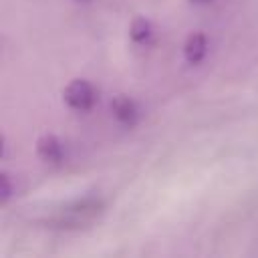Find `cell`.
Wrapping results in <instances>:
<instances>
[{
	"instance_id": "obj_7",
	"label": "cell",
	"mask_w": 258,
	"mask_h": 258,
	"mask_svg": "<svg viewBox=\"0 0 258 258\" xmlns=\"http://www.w3.org/2000/svg\"><path fill=\"white\" fill-rule=\"evenodd\" d=\"M191 2H196V4H206V2H212V0H191Z\"/></svg>"
},
{
	"instance_id": "obj_8",
	"label": "cell",
	"mask_w": 258,
	"mask_h": 258,
	"mask_svg": "<svg viewBox=\"0 0 258 258\" xmlns=\"http://www.w3.org/2000/svg\"><path fill=\"white\" fill-rule=\"evenodd\" d=\"M77 2H91V0H77Z\"/></svg>"
},
{
	"instance_id": "obj_6",
	"label": "cell",
	"mask_w": 258,
	"mask_h": 258,
	"mask_svg": "<svg viewBox=\"0 0 258 258\" xmlns=\"http://www.w3.org/2000/svg\"><path fill=\"white\" fill-rule=\"evenodd\" d=\"M0 194H2V202H8V198L14 194L12 183H10V175L6 171L0 173Z\"/></svg>"
},
{
	"instance_id": "obj_1",
	"label": "cell",
	"mask_w": 258,
	"mask_h": 258,
	"mask_svg": "<svg viewBox=\"0 0 258 258\" xmlns=\"http://www.w3.org/2000/svg\"><path fill=\"white\" fill-rule=\"evenodd\" d=\"M62 99L64 103L75 109V111H89L95 101H97V95H95V89L89 81H83V79H75L67 85V89L62 91Z\"/></svg>"
},
{
	"instance_id": "obj_4",
	"label": "cell",
	"mask_w": 258,
	"mask_h": 258,
	"mask_svg": "<svg viewBox=\"0 0 258 258\" xmlns=\"http://www.w3.org/2000/svg\"><path fill=\"white\" fill-rule=\"evenodd\" d=\"M206 52H208V38L204 32H191L187 34L185 42H183V56L189 64H198L206 58Z\"/></svg>"
},
{
	"instance_id": "obj_5",
	"label": "cell",
	"mask_w": 258,
	"mask_h": 258,
	"mask_svg": "<svg viewBox=\"0 0 258 258\" xmlns=\"http://www.w3.org/2000/svg\"><path fill=\"white\" fill-rule=\"evenodd\" d=\"M129 36H131V40L137 42V44L147 42L149 36H151V22H149L147 18H143V16L133 18L131 24H129Z\"/></svg>"
},
{
	"instance_id": "obj_3",
	"label": "cell",
	"mask_w": 258,
	"mask_h": 258,
	"mask_svg": "<svg viewBox=\"0 0 258 258\" xmlns=\"http://www.w3.org/2000/svg\"><path fill=\"white\" fill-rule=\"evenodd\" d=\"M111 113L115 115V119L127 127H133L137 123V117H139V109L135 105V101L127 95H117L113 101H111Z\"/></svg>"
},
{
	"instance_id": "obj_2",
	"label": "cell",
	"mask_w": 258,
	"mask_h": 258,
	"mask_svg": "<svg viewBox=\"0 0 258 258\" xmlns=\"http://www.w3.org/2000/svg\"><path fill=\"white\" fill-rule=\"evenodd\" d=\"M36 155L46 161V163H58L62 161L64 157V149H62V143L56 135L52 133H44L36 139Z\"/></svg>"
}]
</instances>
